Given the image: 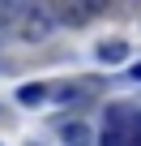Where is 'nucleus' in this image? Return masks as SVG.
Returning a JSON list of instances; mask_svg holds the SVG:
<instances>
[{"label":"nucleus","instance_id":"obj_9","mask_svg":"<svg viewBox=\"0 0 141 146\" xmlns=\"http://www.w3.org/2000/svg\"><path fill=\"white\" fill-rule=\"evenodd\" d=\"M111 5H120V0H111Z\"/></svg>","mask_w":141,"mask_h":146},{"label":"nucleus","instance_id":"obj_5","mask_svg":"<svg viewBox=\"0 0 141 146\" xmlns=\"http://www.w3.org/2000/svg\"><path fill=\"white\" fill-rule=\"evenodd\" d=\"M43 99H47V86H43V82H30V86H17V103L34 108V103H43Z\"/></svg>","mask_w":141,"mask_h":146},{"label":"nucleus","instance_id":"obj_6","mask_svg":"<svg viewBox=\"0 0 141 146\" xmlns=\"http://www.w3.org/2000/svg\"><path fill=\"white\" fill-rule=\"evenodd\" d=\"M60 137L64 142H90V129L86 125H60Z\"/></svg>","mask_w":141,"mask_h":146},{"label":"nucleus","instance_id":"obj_2","mask_svg":"<svg viewBox=\"0 0 141 146\" xmlns=\"http://www.w3.org/2000/svg\"><path fill=\"white\" fill-rule=\"evenodd\" d=\"M111 0H60V22L64 26H86L90 17L107 13Z\"/></svg>","mask_w":141,"mask_h":146},{"label":"nucleus","instance_id":"obj_7","mask_svg":"<svg viewBox=\"0 0 141 146\" xmlns=\"http://www.w3.org/2000/svg\"><path fill=\"white\" fill-rule=\"evenodd\" d=\"M128 146H141V108H137V116L128 125Z\"/></svg>","mask_w":141,"mask_h":146},{"label":"nucleus","instance_id":"obj_3","mask_svg":"<svg viewBox=\"0 0 141 146\" xmlns=\"http://www.w3.org/2000/svg\"><path fill=\"white\" fill-rule=\"evenodd\" d=\"M26 5H30V0H0V39L17 30V22H22Z\"/></svg>","mask_w":141,"mask_h":146},{"label":"nucleus","instance_id":"obj_1","mask_svg":"<svg viewBox=\"0 0 141 146\" xmlns=\"http://www.w3.org/2000/svg\"><path fill=\"white\" fill-rule=\"evenodd\" d=\"M56 26H60V0H30L13 35L26 39V43H43Z\"/></svg>","mask_w":141,"mask_h":146},{"label":"nucleus","instance_id":"obj_8","mask_svg":"<svg viewBox=\"0 0 141 146\" xmlns=\"http://www.w3.org/2000/svg\"><path fill=\"white\" fill-rule=\"evenodd\" d=\"M128 82H137V86H141V60H137V64H128Z\"/></svg>","mask_w":141,"mask_h":146},{"label":"nucleus","instance_id":"obj_4","mask_svg":"<svg viewBox=\"0 0 141 146\" xmlns=\"http://www.w3.org/2000/svg\"><path fill=\"white\" fill-rule=\"evenodd\" d=\"M94 56H98V64H124L128 60V43L124 39H103L94 47Z\"/></svg>","mask_w":141,"mask_h":146}]
</instances>
